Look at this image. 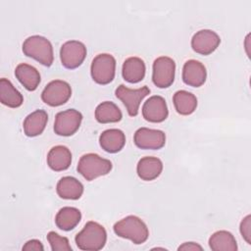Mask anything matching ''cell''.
Instances as JSON below:
<instances>
[{"instance_id":"1","label":"cell","mask_w":251,"mask_h":251,"mask_svg":"<svg viewBox=\"0 0 251 251\" xmlns=\"http://www.w3.org/2000/svg\"><path fill=\"white\" fill-rule=\"evenodd\" d=\"M75 241L76 246L81 250L98 251L106 244L107 232L103 226L96 222L89 221L75 235Z\"/></svg>"},{"instance_id":"2","label":"cell","mask_w":251,"mask_h":251,"mask_svg":"<svg viewBox=\"0 0 251 251\" xmlns=\"http://www.w3.org/2000/svg\"><path fill=\"white\" fill-rule=\"evenodd\" d=\"M113 228L118 236L129 239L134 244L144 243L149 236L146 224L140 218L133 215L120 220L114 225Z\"/></svg>"},{"instance_id":"3","label":"cell","mask_w":251,"mask_h":251,"mask_svg":"<svg viewBox=\"0 0 251 251\" xmlns=\"http://www.w3.org/2000/svg\"><path fill=\"white\" fill-rule=\"evenodd\" d=\"M23 52L40 64L50 67L53 64L54 54L51 42L44 36L31 35L23 43Z\"/></svg>"},{"instance_id":"4","label":"cell","mask_w":251,"mask_h":251,"mask_svg":"<svg viewBox=\"0 0 251 251\" xmlns=\"http://www.w3.org/2000/svg\"><path fill=\"white\" fill-rule=\"evenodd\" d=\"M112 163L95 153H87L80 157L77 164V172L88 181L108 175L112 170Z\"/></svg>"},{"instance_id":"5","label":"cell","mask_w":251,"mask_h":251,"mask_svg":"<svg viewBox=\"0 0 251 251\" xmlns=\"http://www.w3.org/2000/svg\"><path fill=\"white\" fill-rule=\"evenodd\" d=\"M92 79L98 84H108L113 81L116 73V59L113 55L102 53L97 55L91 63Z\"/></svg>"},{"instance_id":"6","label":"cell","mask_w":251,"mask_h":251,"mask_svg":"<svg viewBox=\"0 0 251 251\" xmlns=\"http://www.w3.org/2000/svg\"><path fill=\"white\" fill-rule=\"evenodd\" d=\"M176 63L167 56L158 57L153 63L152 80L159 88H167L171 86L175 80Z\"/></svg>"},{"instance_id":"7","label":"cell","mask_w":251,"mask_h":251,"mask_svg":"<svg viewBox=\"0 0 251 251\" xmlns=\"http://www.w3.org/2000/svg\"><path fill=\"white\" fill-rule=\"evenodd\" d=\"M72 96L71 85L61 79H55L50 81L43 89L41 93L42 101L51 106L57 107L65 104Z\"/></svg>"},{"instance_id":"8","label":"cell","mask_w":251,"mask_h":251,"mask_svg":"<svg viewBox=\"0 0 251 251\" xmlns=\"http://www.w3.org/2000/svg\"><path fill=\"white\" fill-rule=\"evenodd\" d=\"M150 93L148 86L144 85L137 89H131L124 84L117 87L115 94L126 108V111L130 117H135L138 114V109L141 101Z\"/></svg>"},{"instance_id":"9","label":"cell","mask_w":251,"mask_h":251,"mask_svg":"<svg viewBox=\"0 0 251 251\" xmlns=\"http://www.w3.org/2000/svg\"><path fill=\"white\" fill-rule=\"evenodd\" d=\"M86 47L78 40H69L60 49V59L66 69H75L79 67L86 57Z\"/></svg>"},{"instance_id":"10","label":"cell","mask_w":251,"mask_h":251,"mask_svg":"<svg viewBox=\"0 0 251 251\" xmlns=\"http://www.w3.org/2000/svg\"><path fill=\"white\" fill-rule=\"evenodd\" d=\"M82 115L75 109L59 112L55 117L54 131L61 136H71L79 128Z\"/></svg>"},{"instance_id":"11","label":"cell","mask_w":251,"mask_h":251,"mask_svg":"<svg viewBox=\"0 0 251 251\" xmlns=\"http://www.w3.org/2000/svg\"><path fill=\"white\" fill-rule=\"evenodd\" d=\"M133 141L140 149L158 150L164 147L166 143V134L160 129L140 127L135 131Z\"/></svg>"},{"instance_id":"12","label":"cell","mask_w":251,"mask_h":251,"mask_svg":"<svg viewBox=\"0 0 251 251\" xmlns=\"http://www.w3.org/2000/svg\"><path fill=\"white\" fill-rule=\"evenodd\" d=\"M221 38L211 29H201L191 38V47L194 52L201 55H210L220 45Z\"/></svg>"},{"instance_id":"13","label":"cell","mask_w":251,"mask_h":251,"mask_svg":"<svg viewBox=\"0 0 251 251\" xmlns=\"http://www.w3.org/2000/svg\"><path fill=\"white\" fill-rule=\"evenodd\" d=\"M169 115L166 100L159 95L151 96L142 107L143 118L150 123H162Z\"/></svg>"},{"instance_id":"14","label":"cell","mask_w":251,"mask_h":251,"mask_svg":"<svg viewBox=\"0 0 251 251\" xmlns=\"http://www.w3.org/2000/svg\"><path fill=\"white\" fill-rule=\"evenodd\" d=\"M207 71L205 66L196 60H188L182 68V80L192 87H200L206 81Z\"/></svg>"},{"instance_id":"15","label":"cell","mask_w":251,"mask_h":251,"mask_svg":"<svg viewBox=\"0 0 251 251\" xmlns=\"http://www.w3.org/2000/svg\"><path fill=\"white\" fill-rule=\"evenodd\" d=\"M99 143L102 149L108 153L120 152L126 144V135L123 130L110 128L104 130L99 136Z\"/></svg>"},{"instance_id":"16","label":"cell","mask_w":251,"mask_h":251,"mask_svg":"<svg viewBox=\"0 0 251 251\" xmlns=\"http://www.w3.org/2000/svg\"><path fill=\"white\" fill-rule=\"evenodd\" d=\"M72 163V153L64 145H57L50 149L47 154V164L55 172L67 170Z\"/></svg>"},{"instance_id":"17","label":"cell","mask_w":251,"mask_h":251,"mask_svg":"<svg viewBox=\"0 0 251 251\" xmlns=\"http://www.w3.org/2000/svg\"><path fill=\"white\" fill-rule=\"evenodd\" d=\"M163 171V163L157 157L146 156L141 158L136 166L137 176L145 181L157 178Z\"/></svg>"},{"instance_id":"18","label":"cell","mask_w":251,"mask_h":251,"mask_svg":"<svg viewBox=\"0 0 251 251\" xmlns=\"http://www.w3.org/2000/svg\"><path fill=\"white\" fill-rule=\"evenodd\" d=\"M145 63L139 57H129L124 64L122 69L123 77L129 83H137L145 76Z\"/></svg>"},{"instance_id":"19","label":"cell","mask_w":251,"mask_h":251,"mask_svg":"<svg viewBox=\"0 0 251 251\" xmlns=\"http://www.w3.org/2000/svg\"><path fill=\"white\" fill-rule=\"evenodd\" d=\"M48 122V115L44 110H36L29 115L24 121L23 127L26 136L34 137L43 132Z\"/></svg>"},{"instance_id":"20","label":"cell","mask_w":251,"mask_h":251,"mask_svg":"<svg viewBox=\"0 0 251 251\" xmlns=\"http://www.w3.org/2000/svg\"><path fill=\"white\" fill-rule=\"evenodd\" d=\"M56 190L58 195L63 199L76 200L83 193V185L74 176H64L58 181Z\"/></svg>"},{"instance_id":"21","label":"cell","mask_w":251,"mask_h":251,"mask_svg":"<svg viewBox=\"0 0 251 251\" xmlns=\"http://www.w3.org/2000/svg\"><path fill=\"white\" fill-rule=\"evenodd\" d=\"M15 75L18 80L25 86V89L29 91L35 90L40 83V74L31 65L28 64H19L15 69Z\"/></svg>"},{"instance_id":"22","label":"cell","mask_w":251,"mask_h":251,"mask_svg":"<svg viewBox=\"0 0 251 251\" xmlns=\"http://www.w3.org/2000/svg\"><path fill=\"white\" fill-rule=\"evenodd\" d=\"M0 101L3 105L10 108H18L24 102V97L21 92L5 77L0 79Z\"/></svg>"},{"instance_id":"23","label":"cell","mask_w":251,"mask_h":251,"mask_svg":"<svg viewBox=\"0 0 251 251\" xmlns=\"http://www.w3.org/2000/svg\"><path fill=\"white\" fill-rule=\"evenodd\" d=\"M81 220V213L75 207H63L55 217L56 226L62 230H72Z\"/></svg>"},{"instance_id":"24","label":"cell","mask_w":251,"mask_h":251,"mask_svg":"<svg viewBox=\"0 0 251 251\" xmlns=\"http://www.w3.org/2000/svg\"><path fill=\"white\" fill-rule=\"evenodd\" d=\"M176 111L182 116L192 114L197 107V98L191 92L186 90H178L173 96Z\"/></svg>"},{"instance_id":"25","label":"cell","mask_w":251,"mask_h":251,"mask_svg":"<svg viewBox=\"0 0 251 251\" xmlns=\"http://www.w3.org/2000/svg\"><path fill=\"white\" fill-rule=\"evenodd\" d=\"M209 246L214 251H236L237 243L231 232L218 230L209 238Z\"/></svg>"},{"instance_id":"26","label":"cell","mask_w":251,"mask_h":251,"mask_svg":"<svg viewBox=\"0 0 251 251\" xmlns=\"http://www.w3.org/2000/svg\"><path fill=\"white\" fill-rule=\"evenodd\" d=\"M123 114L120 108L111 101H104L100 103L95 109V119L98 123L109 124L120 122Z\"/></svg>"},{"instance_id":"27","label":"cell","mask_w":251,"mask_h":251,"mask_svg":"<svg viewBox=\"0 0 251 251\" xmlns=\"http://www.w3.org/2000/svg\"><path fill=\"white\" fill-rule=\"evenodd\" d=\"M47 240L53 251H72L69 239L65 236H60L55 231L48 232Z\"/></svg>"},{"instance_id":"28","label":"cell","mask_w":251,"mask_h":251,"mask_svg":"<svg viewBox=\"0 0 251 251\" xmlns=\"http://www.w3.org/2000/svg\"><path fill=\"white\" fill-rule=\"evenodd\" d=\"M239 230L244 240L248 244H251V216L250 215H247L245 218L242 219L239 226Z\"/></svg>"},{"instance_id":"29","label":"cell","mask_w":251,"mask_h":251,"mask_svg":"<svg viewBox=\"0 0 251 251\" xmlns=\"http://www.w3.org/2000/svg\"><path fill=\"white\" fill-rule=\"evenodd\" d=\"M23 250L24 251H43L44 247L43 244L41 243V241H39L38 239H30L28 241H26L25 243V245L23 246Z\"/></svg>"},{"instance_id":"30","label":"cell","mask_w":251,"mask_h":251,"mask_svg":"<svg viewBox=\"0 0 251 251\" xmlns=\"http://www.w3.org/2000/svg\"><path fill=\"white\" fill-rule=\"evenodd\" d=\"M202 249H203L202 246L195 242H184L177 248V250H185V251L187 250L195 251V250H202Z\"/></svg>"}]
</instances>
